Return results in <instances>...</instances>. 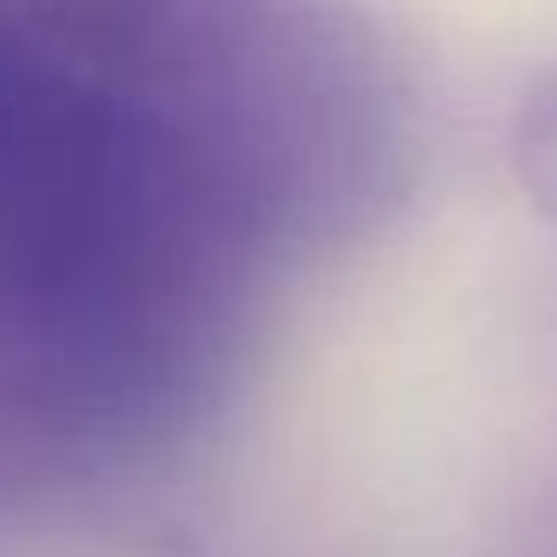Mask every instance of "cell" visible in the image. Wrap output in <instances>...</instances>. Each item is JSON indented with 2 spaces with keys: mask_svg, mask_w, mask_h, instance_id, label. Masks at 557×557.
<instances>
[{
  "mask_svg": "<svg viewBox=\"0 0 557 557\" xmlns=\"http://www.w3.org/2000/svg\"><path fill=\"white\" fill-rule=\"evenodd\" d=\"M288 246L121 61L0 13V366L78 437L193 420Z\"/></svg>",
  "mask_w": 557,
  "mask_h": 557,
  "instance_id": "obj_1",
  "label": "cell"
},
{
  "mask_svg": "<svg viewBox=\"0 0 557 557\" xmlns=\"http://www.w3.org/2000/svg\"><path fill=\"white\" fill-rule=\"evenodd\" d=\"M509 150H516L521 193L557 228V61H545L521 85L516 114H509Z\"/></svg>",
  "mask_w": 557,
  "mask_h": 557,
  "instance_id": "obj_2",
  "label": "cell"
}]
</instances>
